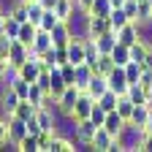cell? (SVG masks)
Segmentation results:
<instances>
[{"mask_svg": "<svg viewBox=\"0 0 152 152\" xmlns=\"http://www.w3.org/2000/svg\"><path fill=\"white\" fill-rule=\"evenodd\" d=\"M92 109H95V98H92L90 92H79V98H76L73 109H71V111L65 114V120H68V122H79V120H90Z\"/></svg>", "mask_w": 152, "mask_h": 152, "instance_id": "1", "label": "cell"}, {"mask_svg": "<svg viewBox=\"0 0 152 152\" xmlns=\"http://www.w3.org/2000/svg\"><path fill=\"white\" fill-rule=\"evenodd\" d=\"M109 30H111L109 16H101V14H87L84 16V35L87 38H98V35H103Z\"/></svg>", "mask_w": 152, "mask_h": 152, "instance_id": "2", "label": "cell"}, {"mask_svg": "<svg viewBox=\"0 0 152 152\" xmlns=\"http://www.w3.org/2000/svg\"><path fill=\"white\" fill-rule=\"evenodd\" d=\"M95 130H98V125H95L92 120H79V122L73 125V139H76V144H79V147H90Z\"/></svg>", "mask_w": 152, "mask_h": 152, "instance_id": "3", "label": "cell"}, {"mask_svg": "<svg viewBox=\"0 0 152 152\" xmlns=\"http://www.w3.org/2000/svg\"><path fill=\"white\" fill-rule=\"evenodd\" d=\"M30 57H33L30 46H27V44H22V41H16V38H14V44H11V49H8V63H11V68L16 71V68L22 65L25 60H30Z\"/></svg>", "mask_w": 152, "mask_h": 152, "instance_id": "4", "label": "cell"}, {"mask_svg": "<svg viewBox=\"0 0 152 152\" xmlns=\"http://www.w3.org/2000/svg\"><path fill=\"white\" fill-rule=\"evenodd\" d=\"M128 87H130V82H128V76H125V68L117 65L109 73V90H114L117 95H128Z\"/></svg>", "mask_w": 152, "mask_h": 152, "instance_id": "5", "label": "cell"}, {"mask_svg": "<svg viewBox=\"0 0 152 152\" xmlns=\"http://www.w3.org/2000/svg\"><path fill=\"white\" fill-rule=\"evenodd\" d=\"M79 87H76V84H68L65 90H63V95H60V98H57V106H60V117H65V114L73 109V103H76V98H79Z\"/></svg>", "mask_w": 152, "mask_h": 152, "instance_id": "6", "label": "cell"}, {"mask_svg": "<svg viewBox=\"0 0 152 152\" xmlns=\"http://www.w3.org/2000/svg\"><path fill=\"white\" fill-rule=\"evenodd\" d=\"M111 144H114V136H111L106 128L98 125V130H95V136H92L90 149H92V152H111Z\"/></svg>", "mask_w": 152, "mask_h": 152, "instance_id": "7", "label": "cell"}, {"mask_svg": "<svg viewBox=\"0 0 152 152\" xmlns=\"http://www.w3.org/2000/svg\"><path fill=\"white\" fill-rule=\"evenodd\" d=\"M73 144H76L73 136H68V133H60V130H57L54 139H52V144H49V152H76Z\"/></svg>", "mask_w": 152, "mask_h": 152, "instance_id": "8", "label": "cell"}, {"mask_svg": "<svg viewBox=\"0 0 152 152\" xmlns=\"http://www.w3.org/2000/svg\"><path fill=\"white\" fill-rule=\"evenodd\" d=\"M125 122H128V120H122V117H120V111L114 109V111H106V120H103V125H101V128H106L111 136L117 139L120 133L125 130Z\"/></svg>", "mask_w": 152, "mask_h": 152, "instance_id": "9", "label": "cell"}, {"mask_svg": "<svg viewBox=\"0 0 152 152\" xmlns=\"http://www.w3.org/2000/svg\"><path fill=\"white\" fill-rule=\"evenodd\" d=\"M139 38H141V27H139L136 22H128L125 27H120V30H117V41H120V44H125V46L136 44Z\"/></svg>", "mask_w": 152, "mask_h": 152, "instance_id": "10", "label": "cell"}, {"mask_svg": "<svg viewBox=\"0 0 152 152\" xmlns=\"http://www.w3.org/2000/svg\"><path fill=\"white\" fill-rule=\"evenodd\" d=\"M71 35H73V27H71V22H57L54 27H52V41H54V46H63V44H68L71 41Z\"/></svg>", "mask_w": 152, "mask_h": 152, "instance_id": "11", "label": "cell"}, {"mask_svg": "<svg viewBox=\"0 0 152 152\" xmlns=\"http://www.w3.org/2000/svg\"><path fill=\"white\" fill-rule=\"evenodd\" d=\"M52 46H54V41H52V33L38 27V33H35V41L30 44V52H33V54H44V52H46V49H52Z\"/></svg>", "mask_w": 152, "mask_h": 152, "instance_id": "12", "label": "cell"}, {"mask_svg": "<svg viewBox=\"0 0 152 152\" xmlns=\"http://www.w3.org/2000/svg\"><path fill=\"white\" fill-rule=\"evenodd\" d=\"M25 136H27V122L19 120V117H8V139L14 144H19Z\"/></svg>", "mask_w": 152, "mask_h": 152, "instance_id": "13", "label": "cell"}, {"mask_svg": "<svg viewBox=\"0 0 152 152\" xmlns=\"http://www.w3.org/2000/svg\"><path fill=\"white\" fill-rule=\"evenodd\" d=\"M149 114H152V106H149V103H139L136 109H133L128 125H130V128H144L147 120H149Z\"/></svg>", "mask_w": 152, "mask_h": 152, "instance_id": "14", "label": "cell"}, {"mask_svg": "<svg viewBox=\"0 0 152 152\" xmlns=\"http://www.w3.org/2000/svg\"><path fill=\"white\" fill-rule=\"evenodd\" d=\"M92 41H95V46H98L101 54H111L114 46L120 44V41H117V33H114V30H109V33H103V35H98V38H92Z\"/></svg>", "mask_w": 152, "mask_h": 152, "instance_id": "15", "label": "cell"}, {"mask_svg": "<svg viewBox=\"0 0 152 152\" xmlns=\"http://www.w3.org/2000/svg\"><path fill=\"white\" fill-rule=\"evenodd\" d=\"M106 90H109V76H103V73H95L92 79H90V84H87V92L92 95L95 101H98Z\"/></svg>", "mask_w": 152, "mask_h": 152, "instance_id": "16", "label": "cell"}, {"mask_svg": "<svg viewBox=\"0 0 152 152\" xmlns=\"http://www.w3.org/2000/svg\"><path fill=\"white\" fill-rule=\"evenodd\" d=\"M149 46H152V41H149L147 35H141L136 44H130V60H136V63H144V57H147Z\"/></svg>", "mask_w": 152, "mask_h": 152, "instance_id": "17", "label": "cell"}, {"mask_svg": "<svg viewBox=\"0 0 152 152\" xmlns=\"http://www.w3.org/2000/svg\"><path fill=\"white\" fill-rule=\"evenodd\" d=\"M35 33H38V25L35 22H22L19 25V35H16V41H22V44H33L35 41Z\"/></svg>", "mask_w": 152, "mask_h": 152, "instance_id": "18", "label": "cell"}, {"mask_svg": "<svg viewBox=\"0 0 152 152\" xmlns=\"http://www.w3.org/2000/svg\"><path fill=\"white\" fill-rule=\"evenodd\" d=\"M49 73H52V87H49V92H52V95H57V98H60V95H63V90L68 87V82L63 79L60 68H52Z\"/></svg>", "mask_w": 152, "mask_h": 152, "instance_id": "19", "label": "cell"}, {"mask_svg": "<svg viewBox=\"0 0 152 152\" xmlns=\"http://www.w3.org/2000/svg\"><path fill=\"white\" fill-rule=\"evenodd\" d=\"M117 101H120V95L114 92V90H106V92H103V95H101V98L95 101V103H98L103 111H114V109H117Z\"/></svg>", "mask_w": 152, "mask_h": 152, "instance_id": "20", "label": "cell"}, {"mask_svg": "<svg viewBox=\"0 0 152 152\" xmlns=\"http://www.w3.org/2000/svg\"><path fill=\"white\" fill-rule=\"evenodd\" d=\"M109 22H111V30L117 33L120 27H125L130 19H128V14H125V8H111V14H109Z\"/></svg>", "mask_w": 152, "mask_h": 152, "instance_id": "21", "label": "cell"}, {"mask_svg": "<svg viewBox=\"0 0 152 152\" xmlns=\"http://www.w3.org/2000/svg\"><path fill=\"white\" fill-rule=\"evenodd\" d=\"M128 98H130L133 103H136V106H139V103H149V95H147V90H144L139 82L128 87Z\"/></svg>", "mask_w": 152, "mask_h": 152, "instance_id": "22", "label": "cell"}, {"mask_svg": "<svg viewBox=\"0 0 152 152\" xmlns=\"http://www.w3.org/2000/svg\"><path fill=\"white\" fill-rule=\"evenodd\" d=\"M111 57H114V63H117L120 68H125V65L130 63V46L117 44V46H114V52H111Z\"/></svg>", "mask_w": 152, "mask_h": 152, "instance_id": "23", "label": "cell"}, {"mask_svg": "<svg viewBox=\"0 0 152 152\" xmlns=\"http://www.w3.org/2000/svg\"><path fill=\"white\" fill-rule=\"evenodd\" d=\"M60 22V16L54 14V8H44V14H41V22H38V27L41 30H49L52 33V27Z\"/></svg>", "mask_w": 152, "mask_h": 152, "instance_id": "24", "label": "cell"}, {"mask_svg": "<svg viewBox=\"0 0 152 152\" xmlns=\"http://www.w3.org/2000/svg\"><path fill=\"white\" fill-rule=\"evenodd\" d=\"M141 73H144V65L136 63V60H130V63L125 65V76H128V82H130V84H136V82L141 79Z\"/></svg>", "mask_w": 152, "mask_h": 152, "instance_id": "25", "label": "cell"}, {"mask_svg": "<svg viewBox=\"0 0 152 152\" xmlns=\"http://www.w3.org/2000/svg\"><path fill=\"white\" fill-rule=\"evenodd\" d=\"M133 109H136V103H133L128 95H120V101H117V111H120V117H122V120H130Z\"/></svg>", "mask_w": 152, "mask_h": 152, "instance_id": "26", "label": "cell"}, {"mask_svg": "<svg viewBox=\"0 0 152 152\" xmlns=\"http://www.w3.org/2000/svg\"><path fill=\"white\" fill-rule=\"evenodd\" d=\"M114 68H117V63H114V57H111V54H101V57H98V73L109 76Z\"/></svg>", "mask_w": 152, "mask_h": 152, "instance_id": "27", "label": "cell"}, {"mask_svg": "<svg viewBox=\"0 0 152 152\" xmlns=\"http://www.w3.org/2000/svg\"><path fill=\"white\" fill-rule=\"evenodd\" d=\"M19 152H38V136H27L19 141Z\"/></svg>", "mask_w": 152, "mask_h": 152, "instance_id": "28", "label": "cell"}, {"mask_svg": "<svg viewBox=\"0 0 152 152\" xmlns=\"http://www.w3.org/2000/svg\"><path fill=\"white\" fill-rule=\"evenodd\" d=\"M90 14L109 16V14H111V3H109V0H95V3H92V8H90Z\"/></svg>", "mask_w": 152, "mask_h": 152, "instance_id": "29", "label": "cell"}, {"mask_svg": "<svg viewBox=\"0 0 152 152\" xmlns=\"http://www.w3.org/2000/svg\"><path fill=\"white\" fill-rule=\"evenodd\" d=\"M60 73H63V79H65L68 84H76V65H73V63L60 65Z\"/></svg>", "mask_w": 152, "mask_h": 152, "instance_id": "30", "label": "cell"}, {"mask_svg": "<svg viewBox=\"0 0 152 152\" xmlns=\"http://www.w3.org/2000/svg\"><path fill=\"white\" fill-rule=\"evenodd\" d=\"M54 52H57V68L60 65H65V63H71V57H68V44H63V46H54Z\"/></svg>", "mask_w": 152, "mask_h": 152, "instance_id": "31", "label": "cell"}, {"mask_svg": "<svg viewBox=\"0 0 152 152\" xmlns=\"http://www.w3.org/2000/svg\"><path fill=\"white\" fill-rule=\"evenodd\" d=\"M90 120H92L95 125H103V120H106V111H103L98 103H95V109H92V114H90Z\"/></svg>", "mask_w": 152, "mask_h": 152, "instance_id": "32", "label": "cell"}, {"mask_svg": "<svg viewBox=\"0 0 152 152\" xmlns=\"http://www.w3.org/2000/svg\"><path fill=\"white\" fill-rule=\"evenodd\" d=\"M41 130H44V128H41V122H38L35 117H30V120H27V133H30V136H38Z\"/></svg>", "mask_w": 152, "mask_h": 152, "instance_id": "33", "label": "cell"}, {"mask_svg": "<svg viewBox=\"0 0 152 152\" xmlns=\"http://www.w3.org/2000/svg\"><path fill=\"white\" fill-rule=\"evenodd\" d=\"M92 3H95V0H76V8H79V14H90V8H92Z\"/></svg>", "mask_w": 152, "mask_h": 152, "instance_id": "34", "label": "cell"}, {"mask_svg": "<svg viewBox=\"0 0 152 152\" xmlns=\"http://www.w3.org/2000/svg\"><path fill=\"white\" fill-rule=\"evenodd\" d=\"M8 139V117H0V141Z\"/></svg>", "mask_w": 152, "mask_h": 152, "instance_id": "35", "label": "cell"}, {"mask_svg": "<svg viewBox=\"0 0 152 152\" xmlns=\"http://www.w3.org/2000/svg\"><path fill=\"white\" fill-rule=\"evenodd\" d=\"M144 133H147V136H152V114H149V120H147V125H144Z\"/></svg>", "mask_w": 152, "mask_h": 152, "instance_id": "36", "label": "cell"}, {"mask_svg": "<svg viewBox=\"0 0 152 152\" xmlns=\"http://www.w3.org/2000/svg\"><path fill=\"white\" fill-rule=\"evenodd\" d=\"M109 3H111V8H122V6L128 3V0H109Z\"/></svg>", "mask_w": 152, "mask_h": 152, "instance_id": "37", "label": "cell"}, {"mask_svg": "<svg viewBox=\"0 0 152 152\" xmlns=\"http://www.w3.org/2000/svg\"><path fill=\"white\" fill-rule=\"evenodd\" d=\"M41 6H44V8H54V6H57V0H41Z\"/></svg>", "mask_w": 152, "mask_h": 152, "instance_id": "38", "label": "cell"}, {"mask_svg": "<svg viewBox=\"0 0 152 152\" xmlns=\"http://www.w3.org/2000/svg\"><path fill=\"white\" fill-rule=\"evenodd\" d=\"M0 117H3V114H0Z\"/></svg>", "mask_w": 152, "mask_h": 152, "instance_id": "39", "label": "cell"}, {"mask_svg": "<svg viewBox=\"0 0 152 152\" xmlns=\"http://www.w3.org/2000/svg\"><path fill=\"white\" fill-rule=\"evenodd\" d=\"M149 3H152V0H149Z\"/></svg>", "mask_w": 152, "mask_h": 152, "instance_id": "40", "label": "cell"}]
</instances>
